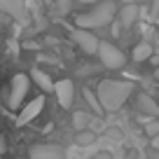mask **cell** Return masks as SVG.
Masks as SVG:
<instances>
[{"instance_id": "1", "label": "cell", "mask_w": 159, "mask_h": 159, "mask_svg": "<svg viewBox=\"0 0 159 159\" xmlns=\"http://www.w3.org/2000/svg\"><path fill=\"white\" fill-rule=\"evenodd\" d=\"M131 94H134V84L124 82V80H103L96 87V96L105 112H117L129 101Z\"/></svg>"}, {"instance_id": "2", "label": "cell", "mask_w": 159, "mask_h": 159, "mask_svg": "<svg viewBox=\"0 0 159 159\" xmlns=\"http://www.w3.org/2000/svg\"><path fill=\"white\" fill-rule=\"evenodd\" d=\"M115 14H117L115 0H98L94 10L80 14L77 19H75V24H77L80 28H103V26H108L110 21L115 19Z\"/></svg>"}, {"instance_id": "3", "label": "cell", "mask_w": 159, "mask_h": 159, "mask_svg": "<svg viewBox=\"0 0 159 159\" xmlns=\"http://www.w3.org/2000/svg\"><path fill=\"white\" fill-rule=\"evenodd\" d=\"M98 59L103 63V68H110V70H119L126 66V54L119 47H115L112 42H98Z\"/></svg>"}, {"instance_id": "4", "label": "cell", "mask_w": 159, "mask_h": 159, "mask_svg": "<svg viewBox=\"0 0 159 159\" xmlns=\"http://www.w3.org/2000/svg\"><path fill=\"white\" fill-rule=\"evenodd\" d=\"M30 89V75H14L12 77V89H10V96H7V108L10 110H19L24 105V98Z\"/></svg>"}, {"instance_id": "5", "label": "cell", "mask_w": 159, "mask_h": 159, "mask_svg": "<svg viewBox=\"0 0 159 159\" xmlns=\"http://www.w3.org/2000/svg\"><path fill=\"white\" fill-rule=\"evenodd\" d=\"M73 40L84 54H96L98 52V38L91 33V28H80L77 26V30H73Z\"/></svg>"}, {"instance_id": "6", "label": "cell", "mask_w": 159, "mask_h": 159, "mask_svg": "<svg viewBox=\"0 0 159 159\" xmlns=\"http://www.w3.org/2000/svg\"><path fill=\"white\" fill-rule=\"evenodd\" d=\"M54 94H56V98H59L61 108H70V105H73V98H75L73 80H59V82H54Z\"/></svg>"}, {"instance_id": "7", "label": "cell", "mask_w": 159, "mask_h": 159, "mask_svg": "<svg viewBox=\"0 0 159 159\" xmlns=\"http://www.w3.org/2000/svg\"><path fill=\"white\" fill-rule=\"evenodd\" d=\"M134 105H136V112L145 115V117H157V115H159V105L154 103V98H152L150 94H145V91L136 94Z\"/></svg>"}, {"instance_id": "8", "label": "cell", "mask_w": 159, "mask_h": 159, "mask_svg": "<svg viewBox=\"0 0 159 159\" xmlns=\"http://www.w3.org/2000/svg\"><path fill=\"white\" fill-rule=\"evenodd\" d=\"M42 108H45V96H38V98H33L30 103H26L24 108H21V112H19V124L24 126V124H28V122H33V119L42 112Z\"/></svg>"}, {"instance_id": "9", "label": "cell", "mask_w": 159, "mask_h": 159, "mask_svg": "<svg viewBox=\"0 0 159 159\" xmlns=\"http://www.w3.org/2000/svg\"><path fill=\"white\" fill-rule=\"evenodd\" d=\"M28 154L33 159H63L66 150L56 148V145H33L28 150Z\"/></svg>"}, {"instance_id": "10", "label": "cell", "mask_w": 159, "mask_h": 159, "mask_svg": "<svg viewBox=\"0 0 159 159\" xmlns=\"http://www.w3.org/2000/svg\"><path fill=\"white\" fill-rule=\"evenodd\" d=\"M0 12H5L14 21H26V5L21 0H0Z\"/></svg>"}, {"instance_id": "11", "label": "cell", "mask_w": 159, "mask_h": 159, "mask_svg": "<svg viewBox=\"0 0 159 159\" xmlns=\"http://www.w3.org/2000/svg\"><path fill=\"white\" fill-rule=\"evenodd\" d=\"M30 80H33L42 91H54V82H52V77L47 73H42L40 68H35L33 73H30Z\"/></svg>"}, {"instance_id": "12", "label": "cell", "mask_w": 159, "mask_h": 159, "mask_svg": "<svg viewBox=\"0 0 159 159\" xmlns=\"http://www.w3.org/2000/svg\"><path fill=\"white\" fill-rule=\"evenodd\" d=\"M138 14H140L138 5H126V7L119 10V21H122V26H131V24H136Z\"/></svg>"}, {"instance_id": "13", "label": "cell", "mask_w": 159, "mask_h": 159, "mask_svg": "<svg viewBox=\"0 0 159 159\" xmlns=\"http://www.w3.org/2000/svg\"><path fill=\"white\" fill-rule=\"evenodd\" d=\"M152 52H154V47L150 45V42H140V45H136L134 47V61H148L150 56H152Z\"/></svg>"}, {"instance_id": "14", "label": "cell", "mask_w": 159, "mask_h": 159, "mask_svg": "<svg viewBox=\"0 0 159 159\" xmlns=\"http://www.w3.org/2000/svg\"><path fill=\"white\" fill-rule=\"evenodd\" d=\"M89 124H91V117L87 112H73V126L75 129H89Z\"/></svg>"}, {"instance_id": "15", "label": "cell", "mask_w": 159, "mask_h": 159, "mask_svg": "<svg viewBox=\"0 0 159 159\" xmlns=\"http://www.w3.org/2000/svg\"><path fill=\"white\" fill-rule=\"evenodd\" d=\"M94 140H96V134L89 131V129H80L77 136H75V143H77V145H91Z\"/></svg>"}, {"instance_id": "16", "label": "cell", "mask_w": 159, "mask_h": 159, "mask_svg": "<svg viewBox=\"0 0 159 159\" xmlns=\"http://www.w3.org/2000/svg\"><path fill=\"white\" fill-rule=\"evenodd\" d=\"M84 98L89 101L91 110H96V112H101V110H103V105H101V101H98V96H96V91H89V89H87V91H84Z\"/></svg>"}, {"instance_id": "17", "label": "cell", "mask_w": 159, "mask_h": 159, "mask_svg": "<svg viewBox=\"0 0 159 159\" xmlns=\"http://www.w3.org/2000/svg\"><path fill=\"white\" fill-rule=\"evenodd\" d=\"M145 134L148 136H157L159 134V124L157 122H148V124H145Z\"/></svg>"}, {"instance_id": "18", "label": "cell", "mask_w": 159, "mask_h": 159, "mask_svg": "<svg viewBox=\"0 0 159 159\" xmlns=\"http://www.w3.org/2000/svg\"><path fill=\"white\" fill-rule=\"evenodd\" d=\"M108 136H110V138H115L117 143L122 140V131H115V129H110V131H108Z\"/></svg>"}, {"instance_id": "19", "label": "cell", "mask_w": 159, "mask_h": 159, "mask_svg": "<svg viewBox=\"0 0 159 159\" xmlns=\"http://www.w3.org/2000/svg\"><path fill=\"white\" fill-rule=\"evenodd\" d=\"M59 12H61V14L68 12V0H59Z\"/></svg>"}, {"instance_id": "20", "label": "cell", "mask_w": 159, "mask_h": 159, "mask_svg": "<svg viewBox=\"0 0 159 159\" xmlns=\"http://www.w3.org/2000/svg\"><path fill=\"white\" fill-rule=\"evenodd\" d=\"M7 152V140H5V136H0V154H5Z\"/></svg>"}, {"instance_id": "21", "label": "cell", "mask_w": 159, "mask_h": 159, "mask_svg": "<svg viewBox=\"0 0 159 159\" xmlns=\"http://www.w3.org/2000/svg\"><path fill=\"white\" fill-rule=\"evenodd\" d=\"M80 2H87V5H94V2H98V0H80Z\"/></svg>"}, {"instance_id": "22", "label": "cell", "mask_w": 159, "mask_h": 159, "mask_svg": "<svg viewBox=\"0 0 159 159\" xmlns=\"http://www.w3.org/2000/svg\"><path fill=\"white\" fill-rule=\"evenodd\" d=\"M154 77H157V82H159V70H157V73H154Z\"/></svg>"}]
</instances>
